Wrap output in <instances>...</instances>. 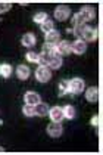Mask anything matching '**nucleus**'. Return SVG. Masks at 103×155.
Listing matches in <instances>:
<instances>
[{
    "label": "nucleus",
    "mask_w": 103,
    "mask_h": 155,
    "mask_svg": "<svg viewBox=\"0 0 103 155\" xmlns=\"http://www.w3.org/2000/svg\"><path fill=\"white\" fill-rule=\"evenodd\" d=\"M35 78L40 81V83H47L50 78H52V70L49 67H38L37 71H35Z\"/></svg>",
    "instance_id": "nucleus-1"
},
{
    "label": "nucleus",
    "mask_w": 103,
    "mask_h": 155,
    "mask_svg": "<svg viewBox=\"0 0 103 155\" xmlns=\"http://www.w3.org/2000/svg\"><path fill=\"white\" fill-rule=\"evenodd\" d=\"M84 89H85V83H84L82 78H72V80L69 81V92L74 93V95L81 93Z\"/></svg>",
    "instance_id": "nucleus-2"
},
{
    "label": "nucleus",
    "mask_w": 103,
    "mask_h": 155,
    "mask_svg": "<svg viewBox=\"0 0 103 155\" xmlns=\"http://www.w3.org/2000/svg\"><path fill=\"white\" fill-rule=\"evenodd\" d=\"M69 15H71V9L65 5H60L55 9V18L59 19V21H66L69 18Z\"/></svg>",
    "instance_id": "nucleus-3"
},
{
    "label": "nucleus",
    "mask_w": 103,
    "mask_h": 155,
    "mask_svg": "<svg viewBox=\"0 0 103 155\" xmlns=\"http://www.w3.org/2000/svg\"><path fill=\"white\" fill-rule=\"evenodd\" d=\"M49 115H50V120L55 121V123H60L62 120L65 118L63 117V109L60 107H53L49 109Z\"/></svg>",
    "instance_id": "nucleus-4"
},
{
    "label": "nucleus",
    "mask_w": 103,
    "mask_h": 155,
    "mask_svg": "<svg viewBox=\"0 0 103 155\" xmlns=\"http://www.w3.org/2000/svg\"><path fill=\"white\" fill-rule=\"evenodd\" d=\"M87 50V43L84 41V40H75L72 45H71V52H74V53H77V55H82L84 52Z\"/></svg>",
    "instance_id": "nucleus-5"
},
{
    "label": "nucleus",
    "mask_w": 103,
    "mask_h": 155,
    "mask_svg": "<svg viewBox=\"0 0 103 155\" xmlns=\"http://www.w3.org/2000/svg\"><path fill=\"white\" fill-rule=\"evenodd\" d=\"M24 101H25L27 105H33V107H35L38 102H41V97H40V95H38L37 92H27L25 96H24Z\"/></svg>",
    "instance_id": "nucleus-6"
},
{
    "label": "nucleus",
    "mask_w": 103,
    "mask_h": 155,
    "mask_svg": "<svg viewBox=\"0 0 103 155\" xmlns=\"http://www.w3.org/2000/svg\"><path fill=\"white\" fill-rule=\"evenodd\" d=\"M62 126H60V123H55V121H52V124H49V127H47V133H49V136H52V137H59L60 134H62Z\"/></svg>",
    "instance_id": "nucleus-7"
},
{
    "label": "nucleus",
    "mask_w": 103,
    "mask_h": 155,
    "mask_svg": "<svg viewBox=\"0 0 103 155\" xmlns=\"http://www.w3.org/2000/svg\"><path fill=\"white\" fill-rule=\"evenodd\" d=\"M82 40L84 41H94L97 38V30L93 27H85V30L82 31Z\"/></svg>",
    "instance_id": "nucleus-8"
},
{
    "label": "nucleus",
    "mask_w": 103,
    "mask_h": 155,
    "mask_svg": "<svg viewBox=\"0 0 103 155\" xmlns=\"http://www.w3.org/2000/svg\"><path fill=\"white\" fill-rule=\"evenodd\" d=\"M56 50H57V53H59V56H60V55H69V53H71V43H69L68 40L57 41Z\"/></svg>",
    "instance_id": "nucleus-9"
},
{
    "label": "nucleus",
    "mask_w": 103,
    "mask_h": 155,
    "mask_svg": "<svg viewBox=\"0 0 103 155\" xmlns=\"http://www.w3.org/2000/svg\"><path fill=\"white\" fill-rule=\"evenodd\" d=\"M85 99L89 101V102H92V104H96L97 101H99V89L97 87H89L87 90H85Z\"/></svg>",
    "instance_id": "nucleus-10"
},
{
    "label": "nucleus",
    "mask_w": 103,
    "mask_h": 155,
    "mask_svg": "<svg viewBox=\"0 0 103 155\" xmlns=\"http://www.w3.org/2000/svg\"><path fill=\"white\" fill-rule=\"evenodd\" d=\"M80 15L82 16L84 22H87V21H92L96 13H94V9H93L92 6H84V8L80 11Z\"/></svg>",
    "instance_id": "nucleus-11"
},
{
    "label": "nucleus",
    "mask_w": 103,
    "mask_h": 155,
    "mask_svg": "<svg viewBox=\"0 0 103 155\" xmlns=\"http://www.w3.org/2000/svg\"><path fill=\"white\" fill-rule=\"evenodd\" d=\"M22 45L25 48H33L35 45V36L33 33H25L22 36Z\"/></svg>",
    "instance_id": "nucleus-12"
},
{
    "label": "nucleus",
    "mask_w": 103,
    "mask_h": 155,
    "mask_svg": "<svg viewBox=\"0 0 103 155\" xmlns=\"http://www.w3.org/2000/svg\"><path fill=\"white\" fill-rule=\"evenodd\" d=\"M35 115H40V117H44L49 114V105L47 104H43V102H38L34 107Z\"/></svg>",
    "instance_id": "nucleus-13"
},
{
    "label": "nucleus",
    "mask_w": 103,
    "mask_h": 155,
    "mask_svg": "<svg viewBox=\"0 0 103 155\" xmlns=\"http://www.w3.org/2000/svg\"><path fill=\"white\" fill-rule=\"evenodd\" d=\"M59 38H60L59 31H56V30H52L50 33H47V34H46V43H50V45H56L57 41H59Z\"/></svg>",
    "instance_id": "nucleus-14"
},
{
    "label": "nucleus",
    "mask_w": 103,
    "mask_h": 155,
    "mask_svg": "<svg viewBox=\"0 0 103 155\" xmlns=\"http://www.w3.org/2000/svg\"><path fill=\"white\" fill-rule=\"evenodd\" d=\"M16 75H18L19 80H27L30 77V68L25 67V65H19L16 68Z\"/></svg>",
    "instance_id": "nucleus-15"
},
{
    "label": "nucleus",
    "mask_w": 103,
    "mask_h": 155,
    "mask_svg": "<svg viewBox=\"0 0 103 155\" xmlns=\"http://www.w3.org/2000/svg\"><path fill=\"white\" fill-rule=\"evenodd\" d=\"M53 27H55V22H53L52 19H49V18H47L44 22H41V24H40V28H41V31H43L44 34L50 33V31L53 30Z\"/></svg>",
    "instance_id": "nucleus-16"
},
{
    "label": "nucleus",
    "mask_w": 103,
    "mask_h": 155,
    "mask_svg": "<svg viewBox=\"0 0 103 155\" xmlns=\"http://www.w3.org/2000/svg\"><path fill=\"white\" fill-rule=\"evenodd\" d=\"M68 92H69V81H66V80L60 81L59 86H57V93H59V96H65Z\"/></svg>",
    "instance_id": "nucleus-17"
},
{
    "label": "nucleus",
    "mask_w": 103,
    "mask_h": 155,
    "mask_svg": "<svg viewBox=\"0 0 103 155\" xmlns=\"http://www.w3.org/2000/svg\"><path fill=\"white\" fill-rule=\"evenodd\" d=\"M62 109H63V117L68 120H72L75 117V114H77L75 112V108L72 107V105H66V107H63Z\"/></svg>",
    "instance_id": "nucleus-18"
},
{
    "label": "nucleus",
    "mask_w": 103,
    "mask_h": 155,
    "mask_svg": "<svg viewBox=\"0 0 103 155\" xmlns=\"http://www.w3.org/2000/svg\"><path fill=\"white\" fill-rule=\"evenodd\" d=\"M0 75L5 77V78H8V77L12 75V67L9 64H2L0 65Z\"/></svg>",
    "instance_id": "nucleus-19"
},
{
    "label": "nucleus",
    "mask_w": 103,
    "mask_h": 155,
    "mask_svg": "<svg viewBox=\"0 0 103 155\" xmlns=\"http://www.w3.org/2000/svg\"><path fill=\"white\" fill-rule=\"evenodd\" d=\"M52 58H53V56H50V55H47V53H44V52H41V53L38 55V64L43 65V67H47V65L50 64Z\"/></svg>",
    "instance_id": "nucleus-20"
},
{
    "label": "nucleus",
    "mask_w": 103,
    "mask_h": 155,
    "mask_svg": "<svg viewBox=\"0 0 103 155\" xmlns=\"http://www.w3.org/2000/svg\"><path fill=\"white\" fill-rule=\"evenodd\" d=\"M62 67V58L60 56H53L52 61H50V64H49V68H52V70H59Z\"/></svg>",
    "instance_id": "nucleus-21"
},
{
    "label": "nucleus",
    "mask_w": 103,
    "mask_h": 155,
    "mask_svg": "<svg viewBox=\"0 0 103 155\" xmlns=\"http://www.w3.org/2000/svg\"><path fill=\"white\" fill-rule=\"evenodd\" d=\"M22 112H24V115H27V117H33V115H35L34 107H33V105H27V104L24 105Z\"/></svg>",
    "instance_id": "nucleus-22"
},
{
    "label": "nucleus",
    "mask_w": 103,
    "mask_h": 155,
    "mask_svg": "<svg viewBox=\"0 0 103 155\" xmlns=\"http://www.w3.org/2000/svg\"><path fill=\"white\" fill-rule=\"evenodd\" d=\"M47 18V13L46 12H38V13H35V16H34V22H37V24H41V22H44Z\"/></svg>",
    "instance_id": "nucleus-23"
},
{
    "label": "nucleus",
    "mask_w": 103,
    "mask_h": 155,
    "mask_svg": "<svg viewBox=\"0 0 103 155\" xmlns=\"http://www.w3.org/2000/svg\"><path fill=\"white\" fill-rule=\"evenodd\" d=\"M85 27H87V25H84V24L77 25V27H74V28H72V33L78 37V38H81V36H82V31L85 30Z\"/></svg>",
    "instance_id": "nucleus-24"
},
{
    "label": "nucleus",
    "mask_w": 103,
    "mask_h": 155,
    "mask_svg": "<svg viewBox=\"0 0 103 155\" xmlns=\"http://www.w3.org/2000/svg\"><path fill=\"white\" fill-rule=\"evenodd\" d=\"M27 61H28V62H33V64L38 62V53H35V52H28V53H27Z\"/></svg>",
    "instance_id": "nucleus-25"
},
{
    "label": "nucleus",
    "mask_w": 103,
    "mask_h": 155,
    "mask_svg": "<svg viewBox=\"0 0 103 155\" xmlns=\"http://www.w3.org/2000/svg\"><path fill=\"white\" fill-rule=\"evenodd\" d=\"M11 8H12V3H11V2H0V13L8 12Z\"/></svg>",
    "instance_id": "nucleus-26"
},
{
    "label": "nucleus",
    "mask_w": 103,
    "mask_h": 155,
    "mask_svg": "<svg viewBox=\"0 0 103 155\" xmlns=\"http://www.w3.org/2000/svg\"><path fill=\"white\" fill-rule=\"evenodd\" d=\"M72 24H74V27H77V25H81L84 24V19H82V16L80 15V12L75 13L74 15V18H72Z\"/></svg>",
    "instance_id": "nucleus-27"
},
{
    "label": "nucleus",
    "mask_w": 103,
    "mask_h": 155,
    "mask_svg": "<svg viewBox=\"0 0 103 155\" xmlns=\"http://www.w3.org/2000/svg\"><path fill=\"white\" fill-rule=\"evenodd\" d=\"M90 123H92L93 127H97V126H99V123H100V118H99V115H94V117L92 118V121H90Z\"/></svg>",
    "instance_id": "nucleus-28"
},
{
    "label": "nucleus",
    "mask_w": 103,
    "mask_h": 155,
    "mask_svg": "<svg viewBox=\"0 0 103 155\" xmlns=\"http://www.w3.org/2000/svg\"><path fill=\"white\" fill-rule=\"evenodd\" d=\"M2 152H5V149H3V148L0 146V154H2Z\"/></svg>",
    "instance_id": "nucleus-29"
}]
</instances>
